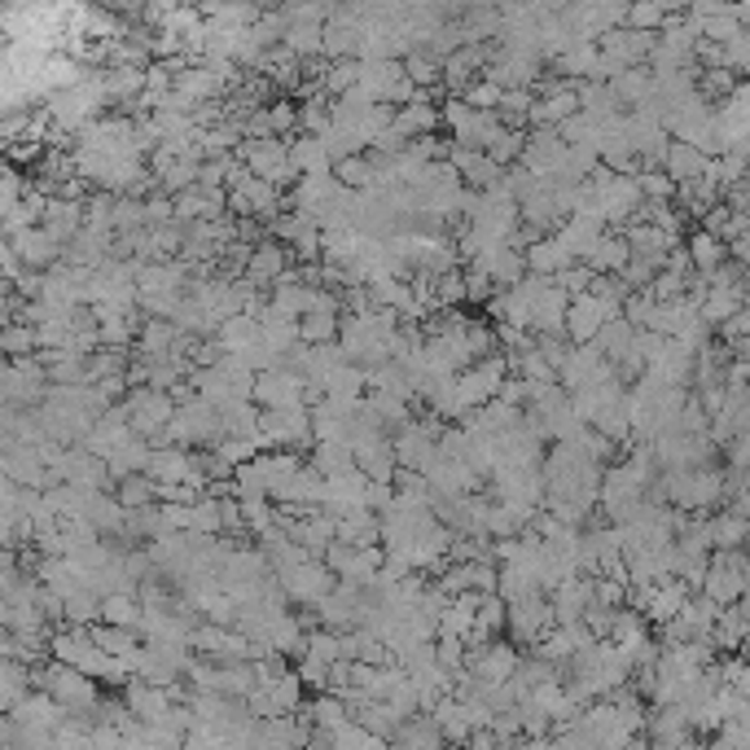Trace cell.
I'll return each mask as SVG.
<instances>
[{
  "label": "cell",
  "instance_id": "39",
  "mask_svg": "<svg viewBox=\"0 0 750 750\" xmlns=\"http://www.w3.org/2000/svg\"><path fill=\"white\" fill-rule=\"evenodd\" d=\"M465 106H474V110H487V114H496L500 110V101H505V88H496L492 79H478V84H470L465 88V97H461Z\"/></svg>",
  "mask_w": 750,
  "mask_h": 750
},
{
  "label": "cell",
  "instance_id": "26",
  "mask_svg": "<svg viewBox=\"0 0 750 750\" xmlns=\"http://www.w3.org/2000/svg\"><path fill=\"white\" fill-rule=\"evenodd\" d=\"M742 308H747V290H712V295H707V304H703L698 312H703L716 330H725V326H729Z\"/></svg>",
  "mask_w": 750,
  "mask_h": 750
},
{
  "label": "cell",
  "instance_id": "16",
  "mask_svg": "<svg viewBox=\"0 0 750 750\" xmlns=\"http://www.w3.org/2000/svg\"><path fill=\"white\" fill-rule=\"evenodd\" d=\"M339 540L352 549H382V518L370 509H352L348 518H339Z\"/></svg>",
  "mask_w": 750,
  "mask_h": 750
},
{
  "label": "cell",
  "instance_id": "41",
  "mask_svg": "<svg viewBox=\"0 0 750 750\" xmlns=\"http://www.w3.org/2000/svg\"><path fill=\"white\" fill-rule=\"evenodd\" d=\"M531 390H536V382H527V377H505V386H500L496 399H505L509 408H527V404H531Z\"/></svg>",
  "mask_w": 750,
  "mask_h": 750
},
{
  "label": "cell",
  "instance_id": "11",
  "mask_svg": "<svg viewBox=\"0 0 750 750\" xmlns=\"http://www.w3.org/2000/svg\"><path fill=\"white\" fill-rule=\"evenodd\" d=\"M663 172L676 180V185H694V180H703L707 172H712V158L698 150V145H685V141H672V150H668V163H663Z\"/></svg>",
  "mask_w": 750,
  "mask_h": 750
},
{
  "label": "cell",
  "instance_id": "30",
  "mask_svg": "<svg viewBox=\"0 0 750 750\" xmlns=\"http://www.w3.org/2000/svg\"><path fill=\"white\" fill-rule=\"evenodd\" d=\"M404 75L417 84V92H443V62H434L430 53H412L404 62Z\"/></svg>",
  "mask_w": 750,
  "mask_h": 750
},
{
  "label": "cell",
  "instance_id": "12",
  "mask_svg": "<svg viewBox=\"0 0 750 750\" xmlns=\"http://www.w3.org/2000/svg\"><path fill=\"white\" fill-rule=\"evenodd\" d=\"M606 365H610V361L602 356V348H597V343H593V348H571V361H566V370H562L558 382H562V390H571V395H575V390H584L593 377L602 374Z\"/></svg>",
  "mask_w": 750,
  "mask_h": 750
},
{
  "label": "cell",
  "instance_id": "33",
  "mask_svg": "<svg viewBox=\"0 0 750 750\" xmlns=\"http://www.w3.org/2000/svg\"><path fill=\"white\" fill-rule=\"evenodd\" d=\"M299 339L308 343V348H326V343H339L343 339V321L339 317H304L299 321Z\"/></svg>",
  "mask_w": 750,
  "mask_h": 750
},
{
  "label": "cell",
  "instance_id": "21",
  "mask_svg": "<svg viewBox=\"0 0 750 750\" xmlns=\"http://www.w3.org/2000/svg\"><path fill=\"white\" fill-rule=\"evenodd\" d=\"M88 637H92V646H97L101 654H110V659H128V663H132V654L145 646L136 628H110V624L88 628Z\"/></svg>",
  "mask_w": 750,
  "mask_h": 750
},
{
  "label": "cell",
  "instance_id": "10",
  "mask_svg": "<svg viewBox=\"0 0 750 750\" xmlns=\"http://www.w3.org/2000/svg\"><path fill=\"white\" fill-rule=\"evenodd\" d=\"M654 641V632H650V619L641 615V610H632V606H624L619 615H615V632H610V646H619L628 659H637L646 646Z\"/></svg>",
  "mask_w": 750,
  "mask_h": 750
},
{
  "label": "cell",
  "instance_id": "36",
  "mask_svg": "<svg viewBox=\"0 0 750 750\" xmlns=\"http://www.w3.org/2000/svg\"><path fill=\"white\" fill-rule=\"evenodd\" d=\"M478 632L483 637L509 632V602L505 597H483V606H478Z\"/></svg>",
  "mask_w": 750,
  "mask_h": 750
},
{
  "label": "cell",
  "instance_id": "32",
  "mask_svg": "<svg viewBox=\"0 0 750 750\" xmlns=\"http://www.w3.org/2000/svg\"><path fill=\"white\" fill-rule=\"evenodd\" d=\"M114 496H119L123 509H150V505H158V483L150 474H132V478L119 483Z\"/></svg>",
  "mask_w": 750,
  "mask_h": 750
},
{
  "label": "cell",
  "instance_id": "28",
  "mask_svg": "<svg viewBox=\"0 0 750 750\" xmlns=\"http://www.w3.org/2000/svg\"><path fill=\"white\" fill-rule=\"evenodd\" d=\"M0 352H4L9 361L40 356V330H35V326H26V321H18V326H4V334H0Z\"/></svg>",
  "mask_w": 750,
  "mask_h": 750
},
{
  "label": "cell",
  "instance_id": "2",
  "mask_svg": "<svg viewBox=\"0 0 750 750\" xmlns=\"http://www.w3.org/2000/svg\"><path fill=\"white\" fill-rule=\"evenodd\" d=\"M277 584H282V593L295 602V606H308V610H317L343 580L326 566V562H308V566H295V571H286V575H277Z\"/></svg>",
  "mask_w": 750,
  "mask_h": 750
},
{
  "label": "cell",
  "instance_id": "42",
  "mask_svg": "<svg viewBox=\"0 0 750 750\" xmlns=\"http://www.w3.org/2000/svg\"><path fill=\"white\" fill-rule=\"evenodd\" d=\"M461 750H505V747H500V742H496V734L487 729V734H474V738H470Z\"/></svg>",
  "mask_w": 750,
  "mask_h": 750
},
{
  "label": "cell",
  "instance_id": "15",
  "mask_svg": "<svg viewBox=\"0 0 750 750\" xmlns=\"http://www.w3.org/2000/svg\"><path fill=\"white\" fill-rule=\"evenodd\" d=\"M571 264H575V260H571V251H566L558 238H544V242H536V246L527 251V273L549 277V282H558Z\"/></svg>",
  "mask_w": 750,
  "mask_h": 750
},
{
  "label": "cell",
  "instance_id": "1",
  "mask_svg": "<svg viewBox=\"0 0 750 750\" xmlns=\"http://www.w3.org/2000/svg\"><path fill=\"white\" fill-rule=\"evenodd\" d=\"M558 628V619H553V602H549V593H527L522 602H514L509 606V637H514V646L518 650H536L549 632Z\"/></svg>",
  "mask_w": 750,
  "mask_h": 750
},
{
  "label": "cell",
  "instance_id": "3",
  "mask_svg": "<svg viewBox=\"0 0 750 750\" xmlns=\"http://www.w3.org/2000/svg\"><path fill=\"white\" fill-rule=\"evenodd\" d=\"M522 668V650L514 646V641H492V646H483V650H474L470 654V663H465V672L478 681V685H505V681H514V672Z\"/></svg>",
  "mask_w": 750,
  "mask_h": 750
},
{
  "label": "cell",
  "instance_id": "31",
  "mask_svg": "<svg viewBox=\"0 0 750 750\" xmlns=\"http://www.w3.org/2000/svg\"><path fill=\"white\" fill-rule=\"evenodd\" d=\"M361 79H365V62H361V57L334 62V66H330V75H326V97H330V101H339V97H348Z\"/></svg>",
  "mask_w": 750,
  "mask_h": 750
},
{
  "label": "cell",
  "instance_id": "23",
  "mask_svg": "<svg viewBox=\"0 0 750 750\" xmlns=\"http://www.w3.org/2000/svg\"><path fill=\"white\" fill-rule=\"evenodd\" d=\"M395 750H448V742H443V734H439V725H434V716H417V720H408L399 734H395V742H390Z\"/></svg>",
  "mask_w": 750,
  "mask_h": 750
},
{
  "label": "cell",
  "instance_id": "25",
  "mask_svg": "<svg viewBox=\"0 0 750 750\" xmlns=\"http://www.w3.org/2000/svg\"><path fill=\"white\" fill-rule=\"evenodd\" d=\"M712 536H716V553L747 549L750 522L738 514V509H720V514H712Z\"/></svg>",
  "mask_w": 750,
  "mask_h": 750
},
{
  "label": "cell",
  "instance_id": "22",
  "mask_svg": "<svg viewBox=\"0 0 750 750\" xmlns=\"http://www.w3.org/2000/svg\"><path fill=\"white\" fill-rule=\"evenodd\" d=\"M628 264H632V246H628L624 233H606L602 246H597V255L588 260V268H593L597 277H619Z\"/></svg>",
  "mask_w": 750,
  "mask_h": 750
},
{
  "label": "cell",
  "instance_id": "27",
  "mask_svg": "<svg viewBox=\"0 0 750 750\" xmlns=\"http://www.w3.org/2000/svg\"><path fill=\"white\" fill-rule=\"evenodd\" d=\"M260 343H264L277 361H286L295 348H304V339H299V326H295V321H260Z\"/></svg>",
  "mask_w": 750,
  "mask_h": 750
},
{
  "label": "cell",
  "instance_id": "34",
  "mask_svg": "<svg viewBox=\"0 0 750 750\" xmlns=\"http://www.w3.org/2000/svg\"><path fill=\"white\" fill-rule=\"evenodd\" d=\"M308 654H312L317 663H326V668L348 663V659H343V632H330V628L308 632Z\"/></svg>",
  "mask_w": 750,
  "mask_h": 750
},
{
  "label": "cell",
  "instance_id": "37",
  "mask_svg": "<svg viewBox=\"0 0 750 750\" xmlns=\"http://www.w3.org/2000/svg\"><path fill=\"white\" fill-rule=\"evenodd\" d=\"M114 207H119V194H92V198H88V229L114 233ZM114 238H119V233H114Z\"/></svg>",
  "mask_w": 750,
  "mask_h": 750
},
{
  "label": "cell",
  "instance_id": "7",
  "mask_svg": "<svg viewBox=\"0 0 750 750\" xmlns=\"http://www.w3.org/2000/svg\"><path fill=\"white\" fill-rule=\"evenodd\" d=\"M606 233H610V229H606L602 220H593V216H571V220H566L553 238L571 251V260H575V264H588V260L597 255V246H602V238H606Z\"/></svg>",
  "mask_w": 750,
  "mask_h": 750
},
{
  "label": "cell",
  "instance_id": "19",
  "mask_svg": "<svg viewBox=\"0 0 750 750\" xmlns=\"http://www.w3.org/2000/svg\"><path fill=\"white\" fill-rule=\"evenodd\" d=\"M356 465L370 483H395L399 474V461H395V439H382V443H370L356 452Z\"/></svg>",
  "mask_w": 750,
  "mask_h": 750
},
{
  "label": "cell",
  "instance_id": "5",
  "mask_svg": "<svg viewBox=\"0 0 750 750\" xmlns=\"http://www.w3.org/2000/svg\"><path fill=\"white\" fill-rule=\"evenodd\" d=\"M4 242L18 251V260H22L31 273H53V268L66 260V246H62L53 233H44V229H26V233L4 238Z\"/></svg>",
  "mask_w": 750,
  "mask_h": 750
},
{
  "label": "cell",
  "instance_id": "40",
  "mask_svg": "<svg viewBox=\"0 0 750 750\" xmlns=\"http://www.w3.org/2000/svg\"><path fill=\"white\" fill-rule=\"evenodd\" d=\"M637 180H641L646 202H676V189H681V185H676L668 172H641Z\"/></svg>",
  "mask_w": 750,
  "mask_h": 750
},
{
  "label": "cell",
  "instance_id": "38",
  "mask_svg": "<svg viewBox=\"0 0 750 750\" xmlns=\"http://www.w3.org/2000/svg\"><path fill=\"white\" fill-rule=\"evenodd\" d=\"M295 672H299V681H304V690H308L312 698L330 694V672H334V668H326V663H317L312 654H304V659L295 663Z\"/></svg>",
  "mask_w": 750,
  "mask_h": 750
},
{
  "label": "cell",
  "instance_id": "8",
  "mask_svg": "<svg viewBox=\"0 0 750 750\" xmlns=\"http://www.w3.org/2000/svg\"><path fill=\"white\" fill-rule=\"evenodd\" d=\"M290 268H295V251L282 246V242H264V246H255V260H251V268H246L242 282H251L255 290H264V286L273 290Z\"/></svg>",
  "mask_w": 750,
  "mask_h": 750
},
{
  "label": "cell",
  "instance_id": "14",
  "mask_svg": "<svg viewBox=\"0 0 750 750\" xmlns=\"http://www.w3.org/2000/svg\"><path fill=\"white\" fill-rule=\"evenodd\" d=\"M290 163L299 167V176H334V158L321 136H290Z\"/></svg>",
  "mask_w": 750,
  "mask_h": 750
},
{
  "label": "cell",
  "instance_id": "9",
  "mask_svg": "<svg viewBox=\"0 0 750 750\" xmlns=\"http://www.w3.org/2000/svg\"><path fill=\"white\" fill-rule=\"evenodd\" d=\"M593 588H597V580L580 575V580L562 584V588L549 597V602H553V619H558V628H575V624H584V615H588V606H593Z\"/></svg>",
  "mask_w": 750,
  "mask_h": 750
},
{
  "label": "cell",
  "instance_id": "17",
  "mask_svg": "<svg viewBox=\"0 0 750 750\" xmlns=\"http://www.w3.org/2000/svg\"><path fill=\"white\" fill-rule=\"evenodd\" d=\"M685 251H690V260H694V268H698L703 277H712L716 268L729 264V246H725L716 233H707V229H694L690 242H685Z\"/></svg>",
  "mask_w": 750,
  "mask_h": 750
},
{
  "label": "cell",
  "instance_id": "4",
  "mask_svg": "<svg viewBox=\"0 0 750 750\" xmlns=\"http://www.w3.org/2000/svg\"><path fill=\"white\" fill-rule=\"evenodd\" d=\"M619 317H624L619 308H610V304H602V299H593V295H580V299L571 304V317H566V339H571V348H593L597 334H602L610 321H619Z\"/></svg>",
  "mask_w": 750,
  "mask_h": 750
},
{
  "label": "cell",
  "instance_id": "24",
  "mask_svg": "<svg viewBox=\"0 0 750 750\" xmlns=\"http://www.w3.org/2000/svg\"><path fill=\"white\" fill-rule=\"evenodd\" d=\"M141 619H145L141 593H110L101 602V624H110V628H141Z\"/></svg>",
  "mask_w": 750,
  "mask_h": 750
},
{
  "label": "cell",
  "instance_id": "18",
  "mask_svg": "<svg viewBox=\"0 0 750 750\" xmlns=\"http://www.w3.org/2000/svg\"><path fill=\"white\" fill-rule=\"evenodd\" d=\"M478 606H483V593H461V597L448 606V615H443V624H439V637L465 641V637L478 628Z\"/></svg>",
  "mask_w": 750,
  "mask_h": 750
},
{
  "label": "cell",
  "instance_id": "13",
  "mask_svg": "<svg viewBox=\"0 0 750 750\" xmlns=\"http://www.w3.org/2000/svg\"><path fill=\"white\" fill-rule=\"evenodd\" d=\"M308 465H312L326 483H330V478H348V474H356V470H361V465H356V448H352V443H317Z\"/></svg>",
  "mask_w": 750,
  "mask_h": 750
},
{
  "label": "cell",
  "instance_id": "6",
  "mask_svg": "<svg viewBox=\"0 0 750 750\" xmlns=\"http://www.w3.org/2000/svg\"><path fill=\"white\" fill-rule=\"evenodd\" d=\"M123 703H128V712H132L141 725H167L172 712H176L172 690H154V685H145V681H132V685L123 690Z\"/></svg>",
  "mask_w": 750,
  "mask_h": 750
},
{
  "label": "cell",
  "instance_id": "35",
  "mask_svg": "<svg viewBox=\"0 0 750 750\" xmlns=\"http://www.w3.org/2000/svg\"><path fill=\"white\" fill-rule=\"evenodd\" d=\"M268 123H273V136H282V141L299 136V101L277 97V101L268 106Z\"/></svg>",
  "mask_w": 750,
  "mask_h": 750
},
{
  "label": "cell",
  "instance_id": "29",
  "mask_svg": "<svg viewBox=\"0 0 750 750\" xmlns=\"http://www.w3.org/2000/svg\"><path fill=\"white\" fill-rule=\"evenodd\" d=\"M334 176H339V185H343V189H352V194H370V189H377V176H374L370 154L343 158V163L334 167Z\"/></svg>",
  "mask_w": 750,
  "mask_h": 750
},
{
  "label": "cell",
  "instance_id": "20",
  "mask_svg": "<svg viewBox=\"0 0 750 750\" xmlns=\"http://www.w3.org/2000/svg\"><path fill=\"white\" fill-rule=\"evenodd\" d=\"M150 461H154V448H150L145 439H132V443H123V448H114V452L106 456L114 483H123V478H132V474H150Z\"/></svg>",
  "mask_w": 750,
  "mask_h": 750
}]
</instances>
